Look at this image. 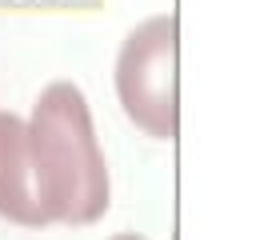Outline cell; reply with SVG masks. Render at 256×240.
Listing matches in <instances>:
<instances>
[{
    "label": "cell",
    "mask_w": 256,
    "mask_h": 240,
    "mask_svg": "<svg viewBox=\"0 0 256 240\" xmlns=\"http://www.w3.org/2000/svg\"><path fill=\"white\" fill-rule=\"evenodd\" d=\"M28 144L48 208V224H96L108 212L112 184L96 140L92 108L72 80H52L28 116Z\"/></svg>",
    "instance_id": "6da1fadb"
},
{
    "label": "cell",
    "mask_w": 256,
    "mask_h": 240,
    "mask_svg": "<svg viewBox=\"0 0 256 240\" xmlns=\"http://www.w3.org/2000/svg\"><path fill=\"white\" fill-rule=\"evenodd\" d=\"M176 68H180V32L172 12L140 20L116 52V68H112L116 100L124 116L152 140H176L180 132Z\"/></svg>",
    "instance_id": "7a4b0ae2"
},
{
    "label": "cell",
    "mask_w": 256,
    "mask_h": 240,
    "mask_svg": "<svg viewBox=\"0 0 256 240\" xmlns=\"http://www.w3.org/2000/svg\"><path fill=\"white\" fill-rule=\"evenodd\" d=\"M0 216L20 228H48L28 120H20L16 112H0Z\"/></svg>",
    "instance_id": "3957f363"
},
{
    "label": "cell",
    "mask_w": 256,
    "mask_h": 240,
    "mask_svg": "<svg viewBox=\"0 0 256 240\" xmlns=\"http://www.w3.org/2000/svg\"><path fill=\"white\" fill-rule=\"evenodd\" d=\"M108 240H144L140 232H116V236H108Z\"/></svg>",
    "instance_id": "277c9868"
}]
</instances>
